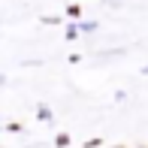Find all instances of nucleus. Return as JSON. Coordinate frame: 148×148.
<instances>
[{
    "instance_id": "obj_11",
    "label": "nucleus",
    "mask_w": 148,
    "mask_h": 148,
    "mask_svg": "<svg viewBox=\"0 0 148 148\" xmlns=\"http://www.w3.org/2000/svg\"><path fill=\"white\" fill-rule=\"evenodd\" d=\"M139 148H148V145H139Z\"/></svg>"
},
{
    "instance_id": "obj_4",
    "label": "nucleus",
    "mask_w": 148,
    "mask_h": 148,
    "mask_svg": "<svg viewBox=\"0 0 148 148\" xmlns=\"http://www.w3.org/2000/svg\"><path fill=\"white\" fill-rule=\"evenodd\" d=\"M97 27H100L97 21H79V30H82V33H94Z\"/></svg>"
},
{
    "instance_id": "obj_3",
    "label": "nucleus",
    "mask_w": 148,
    "mask_h": 148,
    "mask_svg": "<svg viewBox=\"0 0 148 148\" xmlns=\"http://www.w3.org/2000/svg\"><path fill=\"white\" fill-rule=\"evenodd\" d=\"M70 145V133H58L55 136V148H66Z\"/></svg>"
},
{
    "instance_id": "obj_9",
    "label": "nucleus",
    "mask_w": 148,
    "mask_h": 148,
    "mask_svg": "<svg viewBox=\"0 0 148 148\" xmlns=\"http://www.w3.org/2000/svg\"><path fill=\"white\" fill-rule=\"evenodd\" d=\"M0 85H6V76H0Z\"/></svg>"
},
{
    "instance_id": "obj_10",
    "label": "nucleus",
    "mask_w": 148,
    "mask_h": 148,
    "mask_svg": "<svg viewBox=\"0 0 148 148\" xmlns=\"http://www.w3.org/2000/svg\"><path fill=\"white\" fill-rule=\"evenodd\" d=\"M112 148H127V145H112Z\"/></svg>"
},
{
    "instance_id": "obj_2",
    "label": "nucleus",
    "mask_w": 148,
    "mask_h": 148,
    "mask_svg": "<svg viewBox=\"0 0 148 148\" xmlns=\"http://www.w3.org/2000/svg\"><path fill=\"white\" fill-rule=\"evenodd\" d=\"M79 33H82V30H79V24H66V27H64V36H66V39H76Z\"/></svg>"
},
{
    "instance_id": "obj_6",
    "label": "nucleus",
    "mask_w": 148,
    "mask_h": 148,
    "mask_svg": "<svg viewBox=\"0 0 148 148\" xmlns=\"http://www.w3.org/2000/svg\"><path fill=\"white\" fill-rule=\"evenodd\" d=\"M6 130H9V133H21L24 127H21V121H9V124H6Z\"/></svg>"
},
{
    "instance_id": "obj_5",
    "label": "nucleus",
    "mask_w": 148,
    "mask_h": 148,
    "mask_svg": "<svg viewBox=\"0 0 148 148\" xmlns=\"http://www.w3.org/2000/svg\"><path fill=\"white\" fill-rule=\"evenodd\" d=\"M66 15L79 18V15H82V6H79V3H70V6H66Z\"/></svg>"
},
{
    "instance_id": "obj_1",
    "label": "nucleus",
    "mask_w": 148,
    "mask_h": 148,
    "mask_svg": "<svg viewBox=\"0 0 148 148\" xmlns=\"http://www.w3.org/2000/svg\"><path fill=\"white\" fill-rule=\"evenodd\" d=\"M36 121H42V124H51V121H55V112H51L45 103H39V106H36Z\"/></svg>"
},
{
    "instance_id": "obj_8",
    "label": "nucleus",
    "mask_w": 148,
    "mask_h": 148,
    "mask_svg": "<svg viewBox=\"0 0 148 148\" xmlns=\"http://www.w3.org/2000/svg\"><path fill=\"white\" fill-rule=\"evenodd\" d=\"M85 148H100V139H88V142H85Z\"/></svg>"
},
{
    "instance_id": "obj_7",
    "label": "nucleus",
    "mask_w": 148,
    "mask_h": 148,
    "mask_svg": "<svg viewBox=\"0 0 148 148\" xmlns=\"http://www.w3.org/2000/svg\"><path fill=\"white\" fill-rule=\"evenodd\" d=\"M42 21H45V24H60V18H58V15H45Z\"/></svg>"
}]
</instances>
